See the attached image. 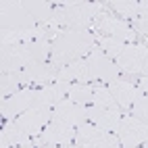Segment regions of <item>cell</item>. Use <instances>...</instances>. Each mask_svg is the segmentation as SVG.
I'll list each match as a JSON object with an SVG mask.
<instances>
[{"instance_id":"obj_1","label":"cell","mask_w":148,"mask_h":148,"mask_svg":"<svg viewBox=\"0 0 148 148\" xmlns=\"http://www.w3.org/2000/svg\"><path fill=\"white\" fill-rule=\"evenodd\" d=\"M94 44L96 36L88 29H63L52 40L50 63L61 69L75 61H82L94 50Z\"/></svg>"},{"instance_id":"obj_2","label":"cell","mask_w":148,"mask_h":148,"mask_svg":"<svg viewBox=\"0 0 148 148\" xmlns=\"http://www.w3.org/2000/svg\"><path fill=\"white\" fill-rule=\"evenodd\" d=\"M50 54H52L50 40H36V42L2 46V54H0L2 73H15V71L25 69L27 65L44 63V61H48Z\"/></svg>"},{"instance_id":"obj_3","label":"cell","mask_w":148,"mask_h":148,"mask_svg":"<svg viewBox=\"0 0 148 148\" xmlns=\"http://www.w3.org/2000/svg\"><path fill=\"white\" fill-rule=\"evenodd\" d=\"M102 4L96 2H63L56 4L48 25L65 29H88L94 23V17L100 13Z\"/></svg>"},{"instance_id":"obj_4","label":"cell","mask_w":148,"mask_h":148,"mask_svg":"<svg viewBox=\"0 0 148 148\" xmlns=\"http://www.w3.org/2000/svg\"><path fill=\"white\" fill-rule=\"evenodd\" d=\"M75 140L79 148H121V142L119 138H115V134L90 123H84L77 127Z\"/></svg>"},{"instance_id":"obj_5","label":"cell","mask_w":148,"mask_h":148,"mask_svg":"<svg viewBox=\"0 0 148 148\" xmlns=\"http://www.w3.org/2000/svg\"><path fill=\"white\" fill-rule=\"evenodd\" d=\"M40 102H42L40 88H36V90H21V92L4 98L2 106H0V113H2V117H6V119H17L19 115H23L29 108L42 106Z\"/></svg>"},{"instance_id":"obj_6","label":"cell","mask_w":148,"mask_h":148,"mask_svg":"<svg viewBox=\"0 0 148 148\" xmlns=\"http://www.w3.org/2000/svg\"><path fill=\"white\" fill-rule=\"evenodd\" d=\"M98 32H102L104 36L108 38H115V40H121V42H130L134 44L138 34L132 29V25H127L125 21H121V19L113 17L111 13H104L100 11L96 17H94V23H92Z\"/></svg>"},{"instance_id":"obj_7","label":"cell","mask_w":148,"mask_h":148,"mask_svg":"<svg viewBox=\"0 0 148 148\" xmlns=\"http://www.w3.org/2000/svg\"><path fill=\"white\" fill-rule=\"evenodd\" d=\"M117 134H119V142L123 148H138L140 144L148 142V123L136 119L132 115H125L121 117Z\"/></svg>"},{"instance_id":"obj_8","label":"cell","mask_w":148,"mask_h":148,"mask_svg":"<svg viewBox=\"0 0 148 148\" xmlns=\"http://www.w3.org/2000/svg\"><path fill=\"white\" fill-rule=\"evenodd\" d=\"M52 117H54L52 106H34L29 111H25L23 115H19L15 119V123L27 136H40L44 132V127L52 121Z\"/></svg>"},{"instance_id":"obj_9","label":"cell","mask_w":148,"mask_h":148,"mask_svg":"<svg viewBox=\"0 0 148 148\" xmlns=\"http://www.w3.org/2000/svg\"><path fill=\"white\" fill-rule=\"evenodd\" d=\"M146 58H148V46L144 44H125L123 48V52L117 56V67L121 69V71L125 73H142L144 71V63H146Z\"/></svg>"},{"instance_id":"obj_10","label":"cell","mask_w":148,"mask_h":148,"mask_svg":"<svg viewBox=\"0 0 148 148\" xmlns=\"http://www.w3.org/2000/svg\"><path fill=\"white\" fill-rule=\"evenodd\" d=\"M58 69L56 65H52V63H48V61H44V63H34V65H27L25 69H21V79H23V86H27V84H36V86H50V84H54L56 79H58Z\"/></svg>"},{"instance_id":"obj_11","label":"cell","mask_w":148,"mask_h":148,"mask_svg":"<svg viewBox=\"0 0 148 148\" xmlns=\"http://www.w3.org/2000/svg\"><path fill=\"white\" fill-rule=\"evenodd\" d=\"M75 138V132H73V125H69L67 121L58 119L54 115L52 121L44 127V132L40 134V140L38 144H46V146H65L69 144Z\"/></svg>"},{"instance_id":"obj_12","label":"cell","mask_w":148,"mask_h":148,"mask_svg":"<svg viewBox=\"0 0 148 148\" xmlns=\"http://www.w3.org/2000/svg\"><path fill=\"white\" fill-rule=\"evenodd\" d=\"M108 92L113 94L115 102L119 104V108H132V104L136 102V98H140L144 92L138 86H134L127 79H117L108 84Z\"/></svg>"},{"instance_id":"obj_13","label":"cell","mask_w":148,"mask_h":148,"mask_svg":"<svg viewBox=\"0 0 148 148\" xmlns=\"http://www.w3.org/2000/svg\"><path fill=\"white\" fill-rule=\"evenodd\" d=\"M88 108V121H92L96 127L106 132H117L121 123V111H111V108H102V106H86Z\"/></svg>"},{"instance_id":"obj_14","label":"cell","mask_w":148,"mask_h":148,"mask_svg":"<svg viewBox=\"0 0 148 148\" xmlns=\"http://www.w3.org/2000/svg\"><path fill=\"white\" fill-rule=\"evenodd\" d=\"M52 111H54V115L58 117V119L67 121L69 125H77L79 127V125H84L88 121V108L82 106V104H75L71 100H61L58 104L52 106Z\"/></svg>"},{"instance_id":"obj_15","label":"cell","mask_w":148,"mask_h":148,"mask_svg":"<svg viewBox=\"0 0 148 148\" xmlns=\"http://www.w3.org/2000/svg\"><path fill=\"white\" fill-rule=\"evenodd\" d=\"M23 146H34L32 136H27L15 121L6 123L2 130V148H23Z\"/></svg>"},{"instance_id":"obj_16","label":"cell","mask_w":148,"mask_h":148,"mask_svg":"<svg viewBox=\"0 0 148 148\" xmlns=\"http://www.w3.org/2000/svg\"><path fill=\"white\" fill-rule=\"evenodd\" d=\"M67 96H69V100L75 102V104H92L94 100V86L92 84H71L69 86V90H67Z\"/></svg>"},{"instance_id":"obj_17","label":"cell","mask_w":148,"mask_h":148,"mask_svg":"<svg viewBox=\"0 0 148 148\" xmlns=\"http://www.w3.org/2000/svg\"><path fill=\"white\" fill-rule=\"evenodd\" d=\"M106 6H111L115 13L123 15L125 19H132V21H136L138 15H140V2H134V0H117V2H106Z\"/></svg>"},{"instance_id":"obj_18","label":"cell","mask_w":148,"mask_h":148,"mask_svg":"<svg viewBox=\"0 0 148 148\" xmlns=\"http://www.w3.org/2000/svg\"><path fill=\"white\" fill-rule=\"evenodd\" d=\"M92 104L102 106V108H111V111H121L119 104L115 102L113 94L108 92V88H104V86H94V100H92Z\"/></svg>"},{"instance_id":"obj_19","label":"cell","mask_w":148,"mask_h":148,"mask_svg":"<svg viewBox=\"0 0 148 148\" xmlns=\"http://www.w3.org/2000/svg\"><path fill=\"white\" fill-rule=\"evenodd\" d=\"M19 86H23V79H21V73L15 71V73H2V82H0V92H2L4 98L17 94Z\"/></svg>"},{"instance_id":"obj_20","label":"cell","mask_w":148,"mask_h":148,"mask_svg":"<svg viewBox=\"0 0 148 148\" xmlns=\"http://www.w3.org/2000/svg\"><path fill=\"white\" fill-rule=\"evenodd\" d=\"M96 42L100 44V48L108 54V56H119L123 52V48H125V42L121 40H115V38H108V36H96Z\"/></svg>"},{"instance_id":"obj_21","label":"cell","mask_w":148,"mask_h":148,"mask_svg":"<svg viewBox=\"0 0 148 148\" xmlns=\"http://www.w3.org/2000/svg\"><path fill=\"white\" fill-rule=\"evenodd\" d=\"M132 113H134L136 119L148 123V96L146 94H142L140 98H136V102L132 104Z\"/></svg>"},{"instance_id":"obj_22","label":"cell","mask_w":148,"mask_h":148,"mask_svg":"<svg viewBox=\"0 0 148 148\" xmlns=\"http://www.w3.org/2000/svg\"><path fill=\"white\" fill-rule=\"evenodd\" d=\"M132 23H134V32H136V34H140L142 38H146V40H148V19L138 17L136 21H132Z\"/></svg>"},{"instance_id":"obj_23","label":"cell","mask_w":148,"mask_h":148,"mask_svg":"<svg viewBox=\"0 0 148 148\" xmlns=\"http://www.w3.org/2000/svg\"><path fill=\"white\" fill-rule=\"evenodd\" d=\"M138 88H140V90L148 96V77H142V79L138 82Z\"/></svg>"},{"instance_id":"obj_24","label":"cell","mask_w":148,"mask_h":148,"mask_svg":"<svg viewBox=\"0 0 148 148\" xmlns=\"http://www.w3.org/2000/svg\"><path fill=\"white\" fill-rule=\"evenodd\" d=\"M50 148H79V146H71V144H65V146H50Z\"/></svg>"},{"instance_id":"obj_25","label":"cell","mask_w":148,"mask_h":148,"mask_svg":"<svg viewBox=\"0 0 148 148\" xmlns=\"http://www.w3.org/2000/svg\"><path fill=\"white\" fill-rule=\"evenodd\" d=\"M23 148H36V146H23Z\"/></svg>"},{"instance_id":"obj_26","label":"cell","mask_w":148,"mask_h":148,"mask_svg":"<svg viewBox=\"0 0 148 148\" xmlns=\"http://www.w3.org/2000/svg\"><path fill=\"white\" fill-rule=\"evenodd\" d=\"M142 148H148V142H146V144H144V146H142Z\"/></svg>"}]
</instances>
